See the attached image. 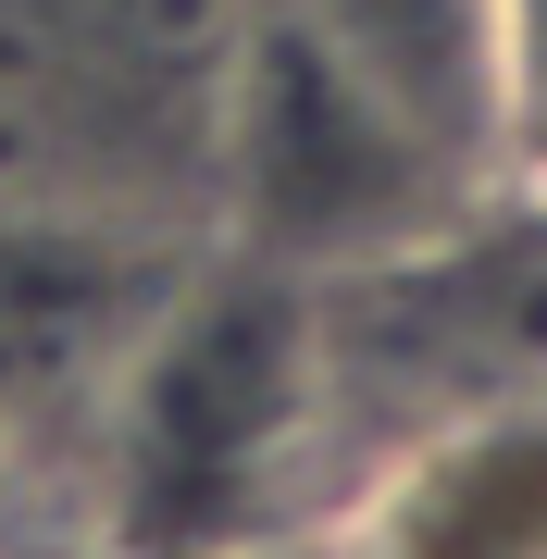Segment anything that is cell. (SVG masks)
Wrapping results in <instances>:
<instances>
[{"label": "cell", "instance_id": "2", "mask_svg": "<svg viewBox=\"0 0 547 559\" xmlns=\"http://www.w3.org/2000/svg\"><path fill=\"white\" fill-rule=\"evenodd\" d=\"M237 162L274 237H399L411 200L436 175V138L411 124L385 87L348 62L324 25H274L249 50V100H237Z\"/></svg>", "mask_w": 547, "mask_h": 559}, {"label": "cell", "instance_id": "4", "mask_svg": "<svg viewBox=\"0 0 547 559\" xmlns=\"http://www.w3.org/2000/svg\"><path fill=\"white\" fill-rule=\"evenodd\" d=\"M473 162L547 200V0H473Z\"/></svg>", "mask_w": 547, "mask_h": 559}, {"label": "cell", "instance_id": "3", "mask_svg": "<svg viewBox=\"0 0 547 559\" xmlns=\"http://www.w3.org/2000/svg\"><path fill=\"white\" fill-rule=\"evenodd\" d=\"M324 559H547V399L424 423L348 498Z\"/></svg>", "mask_w": 547, "mask_h": 559}, {"label": "cell", "instance_id": "1", "mask_svg": "<svg viewBox=\"0 0 547 559\" xmlns=\"http://www.w3.org/2000/svg\"><path fill=\"white\" fill-rule=\"evenodd\" d=\"M299 399H311L299 299H274V286L187 299L163 336L124 360V423H112L124 522L150 547L224 535V522L262 498V473L299 448Z\"/></svg>", "mask_w": 547, "mask_h": 559}]
</instances>
